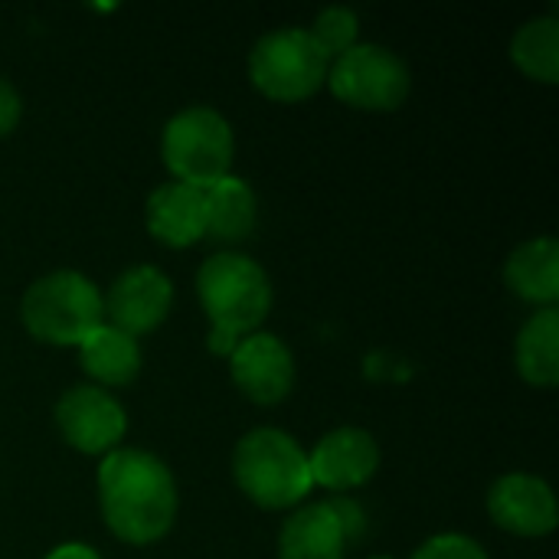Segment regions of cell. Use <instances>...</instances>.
<instances>
[{"label":"cell","instance_id":"ffe728a7","mask_svg":"<svg viewBox=\"0 0 559 559\" xmlns=\"http://www.w3.org/2000/svg\"><path fill=\"white\" fill-rule=\"evenodd\" d=\"M357 33H360V20L354 10L347 7H328L314 16V23L308 26V36L311 43L321 49V56L331 62V59H341L347 49L357 46Z\"/></svg>","mask_w":559,"mask_h":559},{"label":"cell","instance_id":"8fae6325","mask_svg":"<svg viewBox=\"0 0 559 559\" xmlns=\"http://www.w3.org/2000/svg\"><path fill=\"white\" fill-rule=\"evenodd\" d=\"M491 521L514 537H547L559 524V508L554 488L537 475H504L488 491Z\"/></svg>","mask_w":559,"mask_h":559},{"label":"cell","instance_id":"5b68a950","mask_svg":"<svg viewBox=\"0 0 559 559\" xmlns=\"http://www.w3.org/2000/svg\"><path fill=\"white\" fill-rule=\"evenodd\" d=\"M236 138L229 121L206 105L177 111L160 134V160L177 183L210 190L233 170Z\"/></svg>","mask_w":559,"mask_h":559},{"label":"cell","instance_id":"7c38bea8","mask_svg":"<svg viewBox=\"0 0 559 559\" xmlns=\"http://www.w3.org/2000/svg\"><path fill=\"white\" fill-rule=\"evenodd\" d=\"M311 481L328 491L364 488L380 468V445L367 429H334L308 452Z\"/></svg>","mask_w":559,"mask_h":559},{"label":"cell","instance_id":"ac0fdd59","mask_svg":"<svg viewBox=\"0 0 559 559\" xmlns=\"http://www.w3.org/2000/svg\"><path fill=\"white\" fill-rule=\"evenodd\" d=\"M518 373L540 390H550L559 383V311L540 308L527 318V324L518 334Z\"/></svg>","mask_w":559,"mask_h":559},{"label":"cell","instance_id":"3957f363","mask_svg":"<svg viewBox=\"0 0 559 559\" xmlns=\"http://www.w3.org/2000/svg\"><path fill=\"white\" fill-rule=\"evenodd\" d=\"M233 478L262 511L298 508L314 488L308 452L282 429L246 432L233 452Z\"/></svg>","mask_w":559,"mask_h":559},{"label":"cell","instance_id":"30bf717a","mask_svg":"<svg viewBox=\"0 0 559 559\" xmlns=\"http://www.w3.org/2000/svg\"><path fill=\"white\" fill-rule=\"evenodd\" d=\"M236 390L255 406H278L295 386V357L275 334H249L229 354Z\"/></svg>","mask_w":559,"mask_h":559},{"label":"cell","instance_id":"2e32d148","mask_svg":"<svg viewBox=\"0 0 559 559\" xmlns=\"http://www.w3.org/2000/svg\"><path fill=\"white\" fill-rule=\"evenodd\" d=\"M203 197H206V239L236 246L252 236L259 219V203L242 177L229 174L210 190H203Z\"/></svg>","mask_w":559,"mask_h":559},{"label":"cell","instance_id":"9c48e42d","mask_svg":"<svg viewBox=\"0 0 559 559\" xmlns=\"http://www.w3.org/2000/svg\"><path fill=\"white\" fill-rule=\"evenodd\" d=\"M174 305V282L154 265H131L124 269L111 288L102 295L105 324L124 331L128 337H141L157 331Z\"/></svg>","mask_w":559,"mask_h":559},{"label":"cell","instance_id":"44dd1931","mask_svg":"<svg viewBox=\"0 0 559 559\" xmlns=\"http://www.w3.org/2000/svg\"><path fill=\"white\" fill-rule=\"evenodd\" d=\"M413 559H488L485 547L465 534H439V537H429Z\"/></svg>","mask_w":559,"mask_h":559},{"label":"cell","instance_id":"52a82bcc","mask_svg":"<svg viewBox=\"0 0 559 559\" xmlns=\"http://www.w3.org/2000/svg\"><path fill=\"white\" fill-rule=\"evenodd\" d=\"M409 66L377 43H357L328 66L331 92L360 111H396L409 95Z\"/></svg>","mask_w":559,"mask_h":559},{"label":"cell","instance_id":"603a6c76","mask_svg":"<svg viewBox=\"0 0 559 559\" xmlns=\"http://www.w3.org/2000/svg\"><path fill=\"white\" fill-rule=\"evenodd\" d=\"M46 559H102L92 547H85V544H62V547H56V550H49V557Z\"/></svg>","mask_w":559,"mask_h":559},{"label":"cell","instance_id":"6da1fadb","mask_svg":"<svg viewBox=\"0 0 559 559\" xmlns=\"http://www.w3.org/2000/svg\"><path fill=\"white\" fill-rule=\"evenodd\" d=\"M98 504L108 531L121 544H157L177 518V481L157 455L115 449L98 468Z\"/></svg>","mask_w":559,"mask_h":559},{"label":"cell","instance_id":"d6986e66","mask_svg":"<svg viewBox=\"0 0 559 559\" xmlns=\"http://www.w3.org/2000/svg\"><path fill=\"white\" fill-rule=\"evenodd\" d=\"M511 59L514 66L544 82V85H557L559 82V20L557 16H537L527 20L514 39H511Z\"/></svg>","mask_w":559,"mask_h":559},{"label":"cell","instance_id":"e0dca14e","mask_svg":"<svg viewBox=\"0 0 559 559\" xmlns=\"http://www.w3.org/2000/svg\"><path fill=\"white\" fill-rule=\"evenodd\" d=\"M82 370L102 386H128L141 373V344L111 324H98L79 344Z\"/></svg>","mask_w":559,"mask_h":559},{"label":"cell","instance_id":"5bb4252c","mask_svg":"<svg viewBox=\"0 0 559 559\" xmlns=\"http://www.w3.org/2000/svg\"><path fill=\"white\" fill-rule=\"evenodd\" d=\"M344 550L347 531L331 501L305 504L282 524L278 559H344Z\"/></svg>","mask_w":559,"mask_h":559},{"label":"cell","instance_id":"277c9868","mask_svg":"<svg viewBox=\"0 0 559 559\" xmlns=\"http://www.w3.org/2000/svg\"><path fill=\"white\" fill-rule=\"evenodd\" d=\"M20 318L29 337L52 347H79L105 324L102 292L82 272H49L26 288Z\"/></svg>","mask_w":559,"mask_h":559},{"label":"cell","instance_id":"9a60e30c","mask_svg":"<svg viewBox=\"0 0 559 559\" xmlns=\"http://www.w3.org/2000/svg\"><path fill=\"white\" fill-rule=\"evenodd\" d=\"M504 282L508 288L540 308H557L559 301V242L554 236L531 239L518 246L504 262Z\"/></svg>","mask_w":559,"mask_h":559},{"label":"cell","instance_id":"cb8c5ba5","mask_svg":"<svg viewBox=\"0 0 559 559\" xmlns=\"http://www.w3.org/2000/svg\"><path fill=\"white\" fill-rule=\"evenodd\" d=\"M377 559H390V557H377Z\"/></svg>","mask_w":559,"mask_h":559},{"label":"cell","instance_id":"7402d4cb","mask_svg":"<svg viewBox=\"0 0 559 559\" xmlns=\"http://www.w3.org/2000/svg\"><path fill=\"white\" fill-rule=\"evenodd\" d=\"M20 115H23L20 92L0 75V138H7V134L20 124Z\"/></svg>","mask_w":559,"mask_h":559},{"label":"cell","instance_id":"7a4b0ae2","mask_svg":"<svg viewBox=\"0 0 559 559\" xmlns=\"http://www.w3.org/2000/svg\"><path fill=\"white\" fill-rule=\"evenodd\" d=\"M197 295L210 321V350L216 357H229L272 311V282L265 269L239 252L210 255L197 272Z\"/></svg>","mask_w":559,"mask_h":559},{"label":"cell","instance_id":"ba28073f","mask_svg":"<svg viewBox=\"0 0 559 559\" xmlns=\"http://www.w3.org/2000/svg\"><path fill=\"white\" fill-rule=\"evenodd\" d=\"M59 436L82 455H108L128 432L124 406L102 386H72L56 403Z\"/></svg>","mask_w":559,"mask_h":559},{"label":"cell","instance_id":"4fadbf2b","mask_svg":"<svg viewBox=\"0 0 559 559\" xmlns=\"http://www.w3.org/2000/svg\"><path fill=\"white\" fill-rule=\"evenodd\" d=\"M147 233L167 249H187L206 239V197L187 183H160L144 206Z\"/></svg>","mask_w":559,"mask_h":559},{"label":"cell","instance_id":"8992f818","mask_svg":"<svg viewBox=\"0 0 559 559\" xmlns=\"http://www.w3.org/2000/svg\"><path fill=\"white\" fill-rule=\"evenodd\" d=\"M328 59L308 29L285 26L265 33L249 52V79L272 102H305L328 82Z\"/></svg>","mask_w":559,"mask_h":559}]
</instances>
